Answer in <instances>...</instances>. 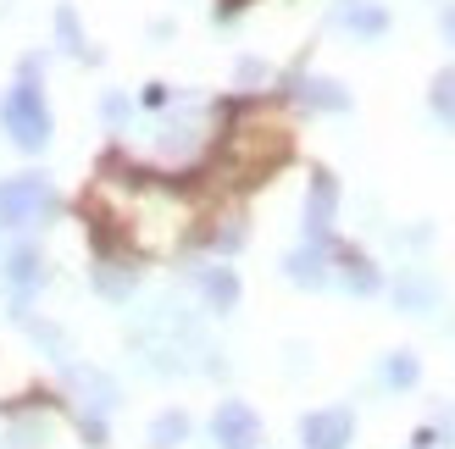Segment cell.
Segmentation results:
<instances>
[{
    "label": "cell",
    "mask_w": 455,
    "mask_h": 449,
    "mask_svg": "<svg viewBox=\"0 0 455 449\" xmlns=\"http://www.w3.org/2000/svg\"><path fill=\"white\" fill-rule=\"evenodd\" d=\"M345 428H350L345 416H311V421H306V438H311V449H339Z\"/></svg>",
    "instance_id": "3957f363"
},
{
    "label": "cell",
    "mask_w": 455,
    "mask_h": 449,
    "mask_svg": "<svg viewBox=\"0 0 455 449\" xmlns=\"http://www.w3.org/2000/svg\"><path fill=\"white\" fill-rule=\"evenodd\" d=\"M439 28H444V39H450V51H455V6H444V12H439Z\"/></svg>",
    "instance_id": "8992f818"
},
{
    "label": "cell",
    "mask_w": 455,
    "mask_h": 449,
    "mask_svg": "<svg viewBox=\"0 0 455 449\" xmlns=\"http://www.w3.org/2000/svg\"><path fill=\"white\" fill-rule=\"evenodd\" d=\"M0 128L12 133V145L44 150V139H51V106H44L39 78H17L6 89V100H0Z\"/></svg>",
    "instance_id": "6da1fadb"
},
{
    "label": "cell",
    "mask_w": 455,
    "mask_h": 449,
    "mask_svg": "<svg viewBox=\"0 0 455 449\" xmlns=\"http://www.w3.org/2000/svg\"><path fill=\"white\" fill-rule=\"evenodd\" d=\"M339 22H345L350 34H361V39H378V34H389V6H378V0H350V6L339 12Z\"/></svg>",
    "instance_id": "7a4b0ae2"
},
{
    "label": "cell",
    "mask_w": 455,
    "mask_h": 449,
    "mask_svg": "<svg viewBox=\"0 0 455 449\" xmlns=\"http://www.w3.org/2000/svg\"><path fill=\"white\" fill-rule=\"evenodd\" d=\"M56 39H61V51H84V22H78V6H56Z\"/></svg>",
    "instance_id": "277c9868"
},
{
    "label": "cell",
    "mask_w": 455,
    "mask_h": 449,
    "mask_svg": "<svg viewBox=\"0 0 455 449\" xmlns=\"http://www.w3.org/2000/svg\"><path fill=\"white\" fill-rule=\"evenodd\" d=\"M434 106L455 122V67H450V73H439V83H434Z\"/></svg>",
    "instance_id": "5b68a950"
}]
</instances>
